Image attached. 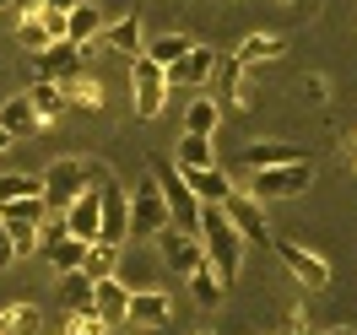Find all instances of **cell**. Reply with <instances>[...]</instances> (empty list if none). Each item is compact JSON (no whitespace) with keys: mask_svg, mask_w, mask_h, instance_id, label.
Masks as SVG:
<instances>
[{"mask_svg":"<svg viewBox=\"0 0 357 335\" xmlns=\"http://www.w3.org/2000/svg\"><path fill=\"white\" fill-rule=\"evenodd\" d=\"M195 238H201V254H206V265L217 270V281H222V287H233V276H238V265H244V249H249V244L233 233V222L222 217V205H201Z\"/></svg>","mask_w":357,"mask_h":335,"instance_id":"cell-1","label":"cell"},{"mask_svg":"<svg viewBox=\"0 0 357 335\" xmlns=\"http://www.w3.org/2000/svg\"><path fill=\"white\" fill-rule=\"evenodd\" d=\"M103 173H109V168H103V162H87V157H54L44 173H38V184H44V205H49V211H66V205L76 201L87 184H98Z\"/></svg>","mask_w":357,"mask_h":335,"instance_id":"cell-2","label":"cell"},{"mask_svg":"<svg viewBox=\"0 0 357 335\" xmlns=\"http://www.w3.org/2000/svg\"><path fill=\"white\" fill-rule=\"evenodd\" d=\"M314 184V157H303V162H282V168H260L255 179H249V195L260 205L271 201H298V195H309Z\"/></svg>","mask_w":357,"mask_h":335,"instance_id":"cell-3","label":"cell"},{"mask_svg":"<svg viewBox=\"0 0 357 335\" xmlns=\"http://www.w3.org/2000/svg\"><path fill=\"white\" fill-rule=\"evenodd\" d=\"M130 238V195L103 173L98 179V238L92 244H125Z\"/></svg>","mask_w":357,"mask_h":335,"instance_id":"cell-4","label":"cell"},{"mask_svg":"<svg viewBox=\"0 0 357 335\" xmlns=\"http://www.w3.org/2000/svg\"><path fill=\"white\" fill-rule=\"evenodd\" d=\"M152 179H157V189H162V201H168V227H184V233H195V222H201V201L190 195L184 173H178L174 162H157Z\"/></svg>","mask_w":357,"mask_h":335,"instance_id":"cell-5","label":"cell"},{"mask_svg":"<svg viewBox=\"0 0 357 335\" xmlns=\"http://www.w3.org/2000/svg\"><path fill=\"white\" fill-rule=\"evenodd\" d=\"M168 227V201H162V189H157V179L146 173V179L130 189V238H157Z\"/></svg>","mask_w":357,"mask_h":335,"instance_id":"cell-6","label":"cell"},{"mask_svg":"<svg viewBox=\"0 0 357 335\" xmlns=\"http://www.w3.org/2000/svg\"><path fill=\"white\" fill-rule=\"evenodd\" d=\"M222 217H227V222H233V233H238L244 244H255V249H271L266 205L255 201L249 189H227V201H222Z\"/></svg>","mask_w":357,"mask_h":335,"instance_id":"cell-7","label":"cell"},{"mask_svg":"<svg viewBox=\"0 0 357 335\" xmlns=\"http://www.w3.org/2000/svg\"><path fill=\"white\" fill-rule=\"evenodd\" d=\"M162 98H168L162 65H152L146 54H135L130 60V109H135V119H157V114H162Z\"/></svg>","mask_w":357,"mask_h":335,"instance_id":"cell-8","label":"cell"},{"mask_svg":"<svg viewBox=\"0 0 357 335\" xmlns=\"http://www.w3.org/2000/svg\"><path fill=\"white\" fill-rule=\"evenodd\" d=\"M271 254H276V260H282V265H287L309 292H325V287H331V265H325L309 244H298V238H271Z\"/></svg>","mask_w":357,"mask_h":335,"instance_id":"cell-9","label":"cell"},{"mask_svg":"<svg viewBox=\"0 0 357 335\" xmlns=\"http://www.w3.org/2000/svg\"><path fill=\"white\" fill-rule=\"evenodd\" d=\"M152 244H157V254H162V265L178 270V276H190V270L206 260V254H201V238H195V233H184V227H162Z\"/></svg>","mask_w":357,"mask_h":335,"instance_id":"cell-10","label":"cell"},{"mask_svg":"<svg viewBox=\"0 0 357 335\" xmlns=\"http://www.w3.org/2000/svg\"><path fill=\"white\" fill-rule=\"evenodd\" d=\"M211 65H217V49L211 44H190L174 65L162 70V81H168V87H206V81H211Z\"/></svg>","mask_w":357,"mask_h":335,"instance_id":"cell-11","label":"cell"},{"mask_svg":"<svg viewBox=\"0 0 357 335\" xmlns=\"http://www.w3.org/2000/svg\"><path fill=\"white\" fill-rule=\"evenodd\" d=\"M33 60H38V65H33V70H38V81H66V76H76V70L87 65V49L70 44V38H60V44L38 49Z\"/></svg>","mask_w":357,"mask_h":335,"instance_id":"cell-12","label":"cell"},{"mask_svg":"<svg viewBox=\"0 0 357 335\" xmlns=\"http://www.w3.org/2000/svg\"><path fill=\"white\" fill-rule=\"evenodd\" d=\"M168 319H174V297H168V292H157V287L135 292V287H130V309H125V325H141V330H162Z\"/></svg>","mask_w":357,"mask_h":335,"instance_id":"cell-13","label":"cell"},{"mask_svg":"<svg viewBox=\"0 0 357 335\" xmlns=\"http://www.w3.org/2000/svg\"><path fill=\"white\" fill-rule=\"evenodd\" d=\"M303 146H292V141H249L244 152H238V168L244 173H260V168H282V162H303Z\"/></svg>","mask_w":357,"mask_h":335,"instance_id":"cell-14","label":"cell"},{"mask_svg":"<svg viewBox=\"0 0 357 335\" xmlns=\"http://www.w3.org/2000/svg\"><path fill=\"white\" fill-rule=\"evenodd\" d=\"M125 309H130V287L119 281V276H109V281H92V313L103 319V325H125Z\"/></svg>","mask_w":357,"mask_h":335,"instance_id":"cell-15","label":"cell"},{"mask_svg":"<svg viewBox=\"0 0 357 335\" xmlns=\"http://www.w3.org/2000/svg\"><path fill=\"white\" fill-rule=\"evenodd\" d=\"M66 233H70V238H82V244L98 238V184H87V189L66 205Z\"/></svg>","mask_w":357,"mask_h":335,"instance_id":"cell-16","label":"cell"},{"mask_svg":"<svg viewBox=\"0 0 357 335\" xmlns=\"http://www.w3.org/2000/svg\"><path fill=\"white\" fill-rule=\"evenodd\" d=\"M98 38H103V49L125 54V60H135V54L146 49V38H141V17H135V11H125L119 22H109L103 33H98Z\"/></svg>","mask_w":357,"mask_h":335,"instance_id":"cell-17","label":"cell"},{"mask_svg":"<svg viewBox=\"0 0 357 335\" xmlns=\"http://www.w3.org/2000/svg\"><path fill=\"white\" fill-rule=\"evenodd\" d=\"M184 184H190V195H195L201 205H222L227 189H233V179H227L217 162H211V168H190V173H184Z\"/></svg>","mask_w":357,"mask_h":335,"instance_id":"cell-18","label":"cell"},{"mask_svg":"<svg viewBox=\"0 0 357 335\" xmlns=\"http://www.w3.org/2000/svg\"><path fill=\"white\" fill-rule=\"evenodd\" d=\"M282 54H287V44H282L276 33H249L244 44L233 49V60H238L244 70H249V65H276Z\"/></svg>","mask_w":357,"mask_h":335,"instance_id":"cell-19","label":"cell"},{"mask_svg":"<svg viewBox=\"0 0 357 335\" xmlns=\"http://www.w3.org/2000/svg\"><path fill=\"white\" fill-rule=\"evenodd\" d=\"M98 33H103V17H98V6H82V0H76V6L66 11V38L87 49V44H98Z\"/></svg>","mask_w":357,"mask_h":335,"instance_id":"cell-20","label":"cell"},{"mask_svg":"<svg viewBox=\"0 0 357 335\" xmlns=\"http://www.w3.org/2000/svg\"><path fill=\"white\" fill-rule=\"evenodd\" d=\"M60 87V98H66V109H103V87L92 81L87 70H76V76H66V81H54Z\"/></svg>","mask_w":357,"mask_h":335,"instance_id":"cell-21","label":"cell"},{"mask_svg":"<svg viewBox=\"0 0 357 335\" xmlns=\"http://www.w3.org/2000/svg\"><path fill=\"white\" fill-rule=\"evenodd\" d=\"M82 276L87 281H109V276H119V244H87V254H82Z\"/></svg>","mask_w":357,"mask_h":335,"instance_id":"cell-22","label":"cell"},{"mask_svg":"<svg viewBox=\"0 0 357 335\" xmlns=\"http://www.w3.org/2000/svg\"><path fill=\"white\" fill-rule=\"evenodd\" d=\"M0 130H11V135H38L44 130L38 114H33V103H27V92H17L11 103H0Z\"/></svg>","mask_w":357,"mask_h":335,"instance_id":"cell-23","label":"cell"},{"mask_svg":"<svg viewBox=\"0 0 357 335\" xmlns=\"http://www.w3.org/2000/svg\"><path fill=\"white\" fill-rule=\"evenodd\" d=\"M217 125H222V103H217V98H190L184 135H217Z\"/></svg>","mask_w":357,"mask_h":335,"instance_id":"cell-24","label":"cell"},{"mask_svg":"<svg viewBox=\"0 0 357 335\" xmlns=\"http://www.w3.org/2000/svg\"><path fill=\"white\" fill-rule=\"evenodd\" d=\"M217 152H211V135H178V152H174V168L190 173V168H211Z\"/></svg>","mask_w":357,"mask_h":335,"instance_id":"cell-25","label":"cell"},{"mask_svg":"<svg viewBox=\"0 0 357 335\" xmlns=\"http://www.w3.org/2000/svg\"><path fill=\"white\" fill-rule=\"evenodd\" d=\"M27 103H33V114H38V125H44V130L66 114V98H60L54 81H33V87H27Z\"/></svg>","mask_w":357,"mask_h":335,"instance_id":"cell-26","label":"cell"},{"mask_svg":"<svg viewBox=\"0 0 357 335\" xmlns=\"http://www.w3.org/2000/svg\"><path fill=\"white\" fill-rule=\"evenodd\" d=\"M184 281H190V297H195L201 309H217V303H222V292H227L222 281H217V270L206 265V260H201V265H195V270H190Z\"/></svg>","mask_w":357,"mask_h":335,"instance_id":"cell-27","label":"cell"},{"mask_svg":"<svg viewBox=\"0 0 357 335\" xmlns=\"http://www.w3.org/2000/svg\"><path fill=\"white\" fill-rule=\"evenodd\" d=\"M0 335H38V309L33 303H6L0 309Z\"/></svg>","mask_w":357,"mask_h":335,"instance_id":"cell-28","label":"cell"},{"mask_svg":"<svg viewBox=\"0 0 357 335\" xmlns=\"http://www.w3.org/2000/svg\"><path fill=\"white\" fill-rule=\"evenodd\" d=\"M211 81H217V87L222 92H233V103H249V92H244V65H238V60H233V54H217V65H211Z\"/></svg>","mask_w":357,"mask_h":335,"instance_id":"cell-29","label":"cell"},{"mask_svg":"<svg viewBox=\"0 0 357 335\" xmlns=\"http://www.w3.org/2000/svg\"><path fill=\"white\" fill-rule=\"evenodd\" d=\"M184 49H190V38H184V33H162V38H152V44L141 49V54H146V60H152V65H174L178 54H184Z\"/></svg>","mask_w":357,"mask_h":335,"instance_id":"cell-30","label":"cell"},{"mask_svg":"<svg viewBox=\"0 0 357 335\" xmlns=\"http://www.w3.org/2000/svg\"><path fill=\"white\" fill-rule=\"evenodd\" d=\"M60 303H66V309H92V281L82 270H66V276H60Z\"/></svg>","mask_w":357,"mask_h":335,"instance_id":"cell-31","label":"cell"},{"mask_svg":"<svg viewBox=\"0 0 357 335\" xmlns=\"http://www.w3.org/2000/svg\"><path fill=\"white\" fill-rule=\"evenodd\" d=\"M82 254H87V244H82V238H70V233H66L60 244L49 249V265H54V276H66V270H76V265H82Z\"/></svg>","mask_w":357,"mask_h":335,"instance_id":"cell-32","label":"cell"},{"mask_svg":"<svg viewBox=\"0 0 357 335\" xmlns=\"http://www.w3.org/2000/svg\"><path fill=\"white\" fill-rule=\"evenodd\" d=\"M22 195H44L38 173H0V201H22Z\"/></svg>","mask_w":357,"mask_h":335,"instance_id":"cell-33","label":"cell"},{"mask_svg":"<svg viewBox=\"0 0 357 335\" xmlns=\"http://www.w3.org/2000/svg\"><path fill=\"white\" fill-rule=\"evenodd\" d=\"M0 227H6V222H0ZM6 238H11V254H17V260H33V254H38V233H33V227L11 222V227H6Z\"/></svg>","mask_w":357,"mask_h":335,"instance_id":"cell-34","label":"cell"},{"mask_svg":"<svg viewBox=\"0 0 357 335\" xmlns=\"http://www.w3.org/2000/svg\"><path fill=\"white\" fill-rule=\"evenodd\" d=\"M17 44H22L27 54H38V49H49L54 38H49L44 27H38V17H27V22H17Z\"/></svg>","mask_w":357,"mask_h":335,"instance_id":"cell-35","label":"cell"},{"mask_svg":"<svg viewBox=\"0 0 357 335\" xmlns=\"http://www.w3.org/2000/svg\"><path fill=\"white\" fill-rule=\"evenodd\" d=\"M66 330H70V335H103L109 325H103L92 309H70V325H66Z\"/></svg>","mask_w":357,"mask_h":335,"instance_id":"cell-36","label":"cell"},{"mask_svg":"<svg viewBox=\"0 0 357 335\" xmlns=\"http://www.w3.org/2000/svg\"><path fill=\"white\" fill-rule=\"evenodd\" d=\"M38 27L60 44V38H66V11H60V6H44V11H38Z\"/></svg>","mask_w":357,"mask_h":335,"instance_id":"cell-37","label":"cell"},{"mask_svg":"<svg viewBox=\"0 0 357 335\" xmlns=\"http://www.w3.org/2000/svg\"><path fill=\"white\" fill-rule=\"evenodd\" d=\"M303 98H309V103H319V109H325V98H331V87H325V76H303Z\"/></svg>","mask_w":357,"mask_h":335,"instance_id":"cell-38","label":"cell"},{"mask_svg":"<svg viewBox=\"0 0 357 335\" xmlns=\"http://www.w3.org/2000/svg\"><path fill=\"white\" fill-rule=\"evenodd\" d=\"M11 6H17V22H27V17H38V11H44V0H11Z\"/></svg>","mask_w":357,"mask_h":335,"instance_id":"cell-39","label":"cell"},{"mask_svg":"<svg viewBox=\"0 0 357 335\" xmlns=\"http://www.w3.org/2000/svg\"><path fill=\"white\" fill-rule=\"evenodd\" d=\"M17 254H11V238H6V227H0V265H11Z\"/></svg>","mask_w":357,"mask_h":335,"instance_id":"cell-40","label":"cell"},{"mask_svg":"<svg viewBox=\"0 0 357 335\" xmlns=\"http://www.w3.org/2000/svg\"><path fill=\"white\" fill-rule=\"evenodd\" d=\"M347 162H352V168H357V130L347 135Z\"/></svg>","mask_w":357,"mask_h":335,"instance_id":"cell-41","label":"cell"},{"mask_svg":"<svg viewBox=\"0 0 357 335\" xmlns=\"http://www.w3.org/2000/svg\"><path fill=\"white\" fill-rule=\"evenodd\" d=\"M11 141H17V135H11V130H0V157H6V146H11Z\"/></svg>","mask_w":357,"mask_h":335,"instance_id":"cell-42","label":"cell"},{"mask_svg":"<svg viewBox=\"0 0 357 335\" xmlns=\"http://www.w3.org/2000/svg\"><path fill=\"white\" fill-rule=\"evenodd\" d=\"M44 6H60V11H70V6H76V0H44Z\"/></svg>","mask_w":357,"mask_h":335,"instance_id":"cell-43","label":"cell"},{"mask_svg":"<svg viewBox=\"0 0 357 335\" xmlns=\"http://www.w3.org/2000/svg\"><path fill=\"white\" fill-rule=\"evenodd\" d=\"M325 335H357V330H347V325H335V330H325Z\"/></svg>","mask_w":357,"mask_h":335,"instance_id":"cell-44","label":"cell"},{"mask_svg":"<svg viewBox=\"0 0 357 335\" xmlns=\"http://www.w3.org/2000/svg\"><path fill=\"white\" fill-rule=\"evenodd\" d=\"M6 6H11V0H0V11H6Z\"/></svg>","mask_w":357,"mask_h":335,"instance_id":"cell-45","label":"cell"},{"mask_svg":"<svg viewBox=\"0 0 357 335\" xmlns=\"http://www.w3.org/2000/svg\"><path fill=\"white\" fill-rule=\"evenodd\" d=\"M195 335H211V330H195Z\"/></svg>","mask_w":357,"mask_h":335,"instance_id":"cell-46","label":"cell"},{"mask_svg":"<svg viewBox=\"0 0 357 335\" xmlns=\"http://www.w3.org/2000/svg\"><path fill=\"white\" fill-rule=\"evenodd\" d=\"M60 335H70V330H60Z\"/></svg>","mask_w":357,"mask_h":335,"instance_id":"cell-47","label":"cell"}]
</instances>
